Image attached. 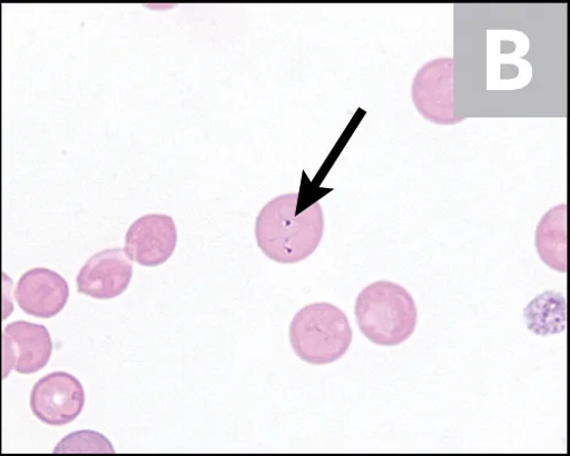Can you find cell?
<instances>
[{
	"label": "cell",
	"mask_w": 570,
	"mask_h": 456,
	"mask_svg": "<svg viewBox=\"0 0 570 456\" xmlns=\"http://www.w3.org/2000/svg\"><path fill=\"white\" fill-rule=\"evenodd\" d=\"M353 328L342 309L315 303L299 309L289 327L295 354L304 361L325 365L342 358L353 343Z\"/></svg>",
	"instance_id": "obj_3"
},
{
	"label": "cell",
	"mask_w": 570,
	"mask_h": 456,
	"mask_svg": "<svg viewBox=\"0 0 570 456\" xmlns=\"http://www.w3.org/2000/svg\"><path fill=\"white\" fill-rule=\"evenodd\" d=\"M13 280L2 269L0 264V315L3 319L10 317L14 310V290Z\"/></svg>",
	"instance_id": "obj_13"
},
{
	"label": "cell",
	"mask_w": 570,
	"mask_h": 456,
	"mask_svg": "<svg viewBox=\"0 0 570 456\" xmlns=\"http://www.w3.org/2000/svg\"><path fill=\"white\" fill-rule=\"evenodd\" d=\"M55 454H114L115 448L102 434L79 430L63 437L53 449Z\"/></svg>",
	"instance_id": "obj_12"
},
{
	"label": "cell",
	"mask_w": 570,
	"mask_h": 456,
	"mask_svg": "<svg viewBox=\"0 0 570 456\" xmlns=\"http://www.w3.org/2000/svg\"><path fill=\"white\" fill-rule=\"evenodd\" d=\"M70 296L68 282L59 272L46 267L27 270L20 278L14 299L28 315L52 318L67 306Z\"/></svg>",
	"instance_id": "obj_9"
},
{
	"label": "cell",
	"mask_w": 570,
	"mask_h": 456,
	"mask_svg": "<svg viewBox=\"0 0 570 456\" xmlns=\"http://www.w3.org/2000/svg\"><path fill=\"white\" fill-rule=\"evenodd\" d=\"M86 395L81 383L63 371L52 373L38 380L30 394V408L42 424L62 427L73 423L82 413Z\"/></svg>",
	"instance_id": "obj_5"
},
{
	"label": "cell",
	"mask_w": 570,
	"mask_h": 456,
	"mask_svg": "<svg viewBox=\"0 0 570 456\" xmlns=\"http://www.w3.org/2000/svg\"><path fill=\"white\" fill-rule=\"evenodd\" d=\"M299 194H287L269 201L255 221L258 248L279 264L309 258L320 247L325 218L320 202H301Z\"/></svg>",
	"instance_id": "obj_1"
},
{
	"label": "cell",
	"mask_w": 570,
	"mask_h": 456,
	"mask_svg": "<svg viewBox=\"0 0 570 456\" xmlns=\"http://www.w3.org/2000/svg\"><path fill=\"white\" fill-rule=\"evenodd\" d=\"M355 315L362 334L379 346H399L409 340L417 325L412 295L390 281L374 282L360 294Z\"/></svg>",
	"instance_id": "obj_2"
},
{
	"label": "cell",
	"mask_w": 570,
	"mask_h": 456,
	"mask_svg": "<svg viewBox=\"0 0 570 456\" xmlns=\"http://www.w3.org/2000/svg\"><path fill=\"white\" fill-rule=\"evenodd\" d=\"M2 337L4 379L12 371L33 375L47 368L53 354V340L46 326L16 321L4 328Z\"/></svg>",
	"instance_id": "obj_6"
},
{
	"label": "cell",
	"mask_w": 570,
	"mask_h": 456,
	"mask_svg": "<svg viewBox=\"0 0 570 456\" xmlns=\"http://www.w3.org/2000/svg\"><path fill=\"white\" fill-rule=\"evenodd\" d=\"M535 246L540 258L551 269L567 271V205L551 208L540 220Z\"/></svg>",
	"instance_id": "obj_10"
},
{
	"label": "cell",
	"mask_w": 570,
	"mask_h": 456,
	"mask_svg": "<svg viewBox=\"0 0 570 456\" xmlns=\"http://www.w3.org/2000/svg\"><path fill=\"white\" fill-rule=\"evenodd\" d=\"M523 317L535 335L561 334L566 330V299L561 294L547 291L524 308Z\"/></svg>",
	"instance_id": "obj_11"
},
{
	"label": "cell",
	"mask_w": 570,
	"mask_h": 456,
	"mask_svg": "<svg viewBox=\"0 0 570 456\" xmlns=\"http://www.w3.org/2000/svg\"><path fill=\"white\" fill-rule=\"evenodd\" d=\"M412 99L417 112L436 125H455L454 59L441 58L425 63L414 77Z\"/></svg>",
	"instance_id": "obj_4"
},
{
	"label": "cell",
	"mask_w": 570,
	"mask_h": 456,
	"mask_svg": "<svg viewBox=\"0 0 570 456\" xmlns=\"http://www.w3.org/2000/svg\"><path fill=\"white\" fill-rule=\"evenodd\" d=\"M134 264L124 249H106L94 255L80 268L77 291L99 300H109L122 295L134 279Z\"/></svg>",
	"instance_id": "obj_8"
},
{
	"label": "cell",
	"mask_w": 570,
	"mask_h": 456,
	"mask_svg": "<svg viewBox=\"0 0 570 456\" xmlns=\"http://www.w3.org/2000/svg\"><path fill=\"white\" fill-rule=\"evenodd\" d=\"M178 230L168 215L140 217L128 228L124 251L130 261L145 267L165 264L177 249Z\"/></svg>",
	"instance_id": "obj_7"
}]
</instances>
